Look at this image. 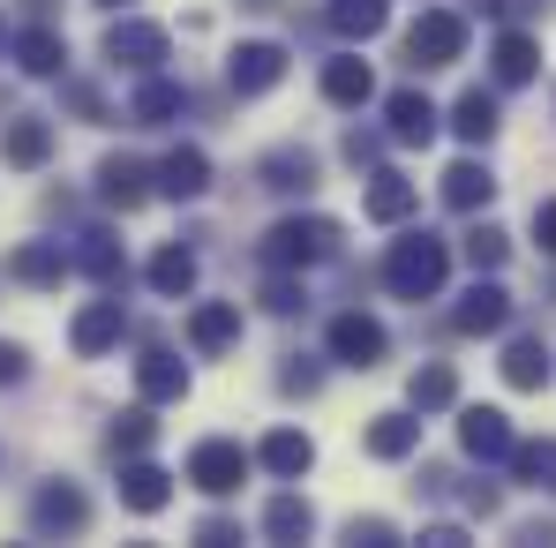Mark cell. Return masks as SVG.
Listing matches in <instances>:
<instances>
[{"mask_svg": "<svg viewBox=\"0 0 556 548\" xmlns=\"http://www.w3.org/2000/svg\"><path fill=\"white\" fill-rule=\"evenodd\" d=\"M444 271H452V248H444L437 233H406V241H391V256H383V285H391L399 301H437V293H444Z\"/></svg>", "mask_w": 556, "mask_h": 548, "instance_id": "cell-1", "label": "cell"}, {"mask_svg": "<svg viewBox=\"0 0 556 548\" xmlns=\"http://www.w3.org/2000/svg\"><path fill=\"white\" fill-rule=\"evenodd\" d=\"M339 248V226L331 218H278L271 233H264V264L271 271H308V264H324Z\"/></svg>", "mask_w": 556, "mask_h": 548, "instance_id": "cell-2", "label": "cell"}, {"mask_svg": "<svg viewBox=\"0 0 556 548\" xmlns=\"http://www.w3.org/2000/svg\"><path fill=\"white\" fill-rule=\"evenodd\" d=\"M174 53V38L159 30V23H143V15H121L113 30H105V61L113 68H136V76H159V61Z\"/></svg>", "mask_w": 556, "mask_h": 548, "instance_id": "cell-3", "label": "cell"}, {"mask_svg": "<svg viewBox=\"0 0 556 548\" xmlns=\"http://www.w3.org/2000/svg\"><path fill=\"white\" fill-rule=\"evenodd\" d=\"M466 53V15H452V8H429L414 30H406V61L414 68H452Z\"/></svg>", "mask_w": 556, "mask_h": 548, "instance_id": "cell-4", "label": "cell"}, {"mask_svg": "<svg viewBox=\"0 0 556 548\" xmlns=\"http://www.w3.org/2000/svg\"><path fill=\"white\" fill-rule=\"evenodd\" d=\"M188 481H195L203 496H233V488L249 481V451H241V444H226V436H211V444H195V451H188Z\"/></svg>", "mask_w": 556, "mask_h": 548, "instance_id": "cell-5", "label": "cell"}, {"mask_svg": "<svg viewBox=\"0 0 556 548\" xmlns=\"http://www.w3.org/2000/svg\"><path fill=\"white\" fill-rule=\"evenodd\" d=\"M278 76H286V46H271V38H256V46H233V61H226V84L241 98L271 91Z\"/></svg>", "mask_w": 556, "mask_h": 548, "instance_id": "cell-6", "label": "cell"}, {"mask_svg": "<svg viewBox=\"0 0 556 548\" xmlns=\"http://www.w3.org/2000/svg\"><path fill=\"white\" fill-rule=\"evenodd\" d=\"M383 346H391V339H383V323H376V316H362V308L331 323V361H346V368H376V361H383Z\"/></svg>", "mask_w": 556, "mask_h": 548, "instance_id": "cell-7", "label": "cell"}, {"mask_svg": "<svg viewBox=\"0 0 556 548\" xmlns=\"http://www.w3.org/2000/svg\"><path fill=\"white\" fill-rule=\"evenodd\" d=\"M504 316H511V293H504L496 278H489V285L473 278V285H466V301L452 308V331H466V339H489V331H504Z\"/></svg>", "mask_w": 556, "mask_h": 548, "instance_id": "cell-8", "label": "cell"}, {"mask_svg": "<svg viewBox=\"0 0 556 548\" xmlns=\"http://www.w3.org/2000/svg\"><path fill=\"white\" fill-rule=\"evenodd\" d=\"M459 451L481 458V466L511 458V421H504L496 406H466V413H459Z\"/></svg>", "mask_w": 556, "mask_h": 548, "instance_id": "cell-9", "label": "cell"}, {"mask_svg": "<svg viewBox=\"0 0 556 548\" xmlns=\"http://www.w3.org/2000/svg\"><path fill=\"white\" fill-rule=\"evenodd\" d=\"M121 331H128V308H121V301H91V308L76 316V331H68V346H76L84 361H98L105 346H121Z\"/></svg>", "mask_w": 556, "mask_h": 548, "instance_id": "cell-10", "label": "cell"}, {"mask_svg": "<svg viewBox=\"0 0 556 548\" xmlns=\"http://www.w3.org/2000/svg\"><path fill=\"white\" fill-rule=\"evenodd\" d=\"M241 339V301H203L195 316H188V346L195 354H226Z\"/></svg>", "mask_w": 556, "mask_h": 548, "instance_id": "cell-11", "label": "cell"}, {"mask_svg": "<svg viewBox=\"0 0 556 548\" xmlns=\"http://www.w3.org/2000/svg\"><path fill=\"white\" fill-rule=\"evenodd\" d=\"M121 504H128V511H143V519H151V511H166V504H174V473H166V466H151V458H136V466L121 473Z\"/></svg>", "mask_w": 556, "mask_h": 548, "instance_id": "cell-12", "label": "cell"}, {"mask_svg": "<svg viewBox=\"0 0 556 548\" xmlns=\"http://www.w3.org/2000/svg\"><path fill=\"white\" fill-rule=\"evenodd\" d=\"M30 519H38L46 534H84V526H91V504H84V496H76L68 481H53V488H38Z\"/></svg>", "mask_w": 556, "mask_h": 548, "instance_id": "cell-13", "label": "cell"}, {"mask_svg": "<svg viewBox=\"0 0 556 548\" xmlns=\"http://www.w3.org/2000/svg\"><path fill=\"white\" fill-rule=\"evenodd\" d=\"M203 188H211V158H203L195 143H181V151L159 166V195H174V203H195Z\"/></svg>", "mask_w": 556, "mask_h": 548, "instance_id": "cell-14", "label": "cell"}, {"mask_svg": "<svg viewBox=\"0 0 556 548\" xmlns=\"http://www.w3.org/2000/svg\"><path fill=\"white\" fill-rule=\"evenodd\" d=\"M0 158H8V166H23V174H30V166H46V158H53V128H46V120H8Z\"/></svg>", "mask_w": 556, "mask_h": 548, "instance_id": "cell-15", "label": "cell"}, {"mask_svg": "<svg viewBox=\"0 0 556 548\" xmlns=\"http://www.w3.org/2000/svg\"><path fill=\"white\" fill-rule=\"evenodd\" d=\"M98 195H105L113 211H136V203L151 195V174H143L136 158H105V166H98Z\"/></svg>", "mask_w": 556, "mask_h": 548, "instance_id": "cell-16", "label": "cell"}, {"mask_svg": "<svg viewBox=\"0 0 556 548\" xmlns=\"http://www.w3.org/2000/svg\"><path fill=\"white\" fill-rule=\"evenodd\" d=\"M181 105H188V91H181V84H166V76H151L143 91L128 98V120H136V128H166V120H174Z\"/></svg>", "mask_w": 556, "mask_h": 548, "instance_id": "cell-17", "label": "cell"}, {"mask_svg": "<svg viewBox=\"0 0 556 548\" xmlns=\"http://www.w3.org/2000/svg\"><path fill=\"white\" fill-rule=\"evenodd\" d=\"M136 391L151 398V406H166V398H188V368L174 354H143L136 361Z\"/></svg>", "mask_w": 556, "mask_h": 548, "instance_id": "cell-18", "label": "cell"}, {"mask_svg": "<svg viewBox=\"0 0 556 548\" xmlns=\"http://www.w3.org/2000/svg\"><path fill=\"white\" fill-rule=\"evenodd\" d=\"M383 113H391V136H399V143H429V136H437V105L421 91H391Z\"/></svg>", "mask_w": 556, "mask_h": 548, "instance_id": "cell-19", "label": "cell"}, {"mask_svg": "<svg viewBox=\"0 0 556 548\" xmlns=\"http://www.w3.org/2000/svg\"><path fill=\"white\" fill-rule=\"evenodd\" d=\"M264 466H271L278 481H293V473H308V466H316V444H308V436H301V429H271V436H264Z\"/></svg>", "mask_w": 556, "mask_h": 548, "instance_id": "cell-20", "label": "cell"}, {"mask_svg": "<svg viewBox=\"0 0 556 548\" xmlns=\"http://www.w3.org/2000/svg\"><path fill=\"white\" fill-rule=\"evenodd\" d=\"M324 98H331V105H369V98H376L369 61H354V53H346V61H331V68H324Z\"/></svg>", "mask_w": 556, "mask_h": 548, "instance_id": "cell-21", "label": "cell"}, {"mask_svg": "<svg viewBox=\"0 0 556 548\" xmlns=\"http://www.w3.org/2000/svg\"><path fill=\"white\" fill-rule=\"evenodd\" d=\"M362 444H369V458H406L421 444V421H414V413H376Z\"/></svg>", "mask_w": 556, "mask_h": 548, "instance_id": "cell-22", "label": "cell"}, {"mask_svg": "<svg viewBox=\"0 0 556 548\" xmlns=\"http://www.w3.org/2000/svg\"><path fill=\"white\" fill-rule=\"evenodd\" d=\"M414 195H421V188L406 181V174H391V166H383V174L369 181V218H376V226H399V218L414 211Z\"/></svg>", "mask_w": 556, "mask_h": 548, "instance_id": "cell-23", "label": "cell"}, {"mask_svg": "<svg viewBox=\"0 0 556 548\" xmlns=\"http://www.w3.org/2000/svg\"><path fill=\"white\" fill-rule=\"evenodd\" d=\"M504 383H511V391H542V383H549V346H542V339H511Z\"/></svg>", "mask_w": 556, "mask_h": 548, "instance_id": "cell-24", "label": "cell"}, {"mask_svg": "<svg viewBox=\"0 0 556 548\" xmlns=\"http://www.w3.org/2000/svg\"><path fill=\"white\" fill-rule=\"evenodd\" d=\"M61 61H68L61 30H23V38H15V68H23V76H61Z\"/></svg>", "mask_w": 556, "mask_h": 548, "instance_id": "cell-25", "label": "cell"}, {"mask_svg": "<svg viewBox=\"0 0 556 548\" xmlns=\"http://www.w3.org/2000/svg\"><path fill=\"white\" fill-rule=\"evenodd\" d=\"M534 68H542V46L527 30H504L496 38V84H534Z\"/></svg>", "mask_w": 556, "mask_h": 548, "instance_id": "cell-26", "label": "cell"}, {"mask_svg": "<svg viewBox=\"0 0 556 548\" xmlns=\"http://www.w3.org/2000/svg\"><path fill=\"white\" fill-rule=\"evenodd\" d=\"M489 195H496V181H489V166H473V158H459V166L444 174V203H452V211H481Z\"/></svg>", "mask_w": 556, "mask_h": 548, "instance_id": "cell-27", "label": "cell"}, {"mask_svg": "<svg viewBox=\"0 0 556 548\" xmlns=\"http://www.w3.org/2000/svg\"><path fill=\"white\" fill-rule=\"evenodd\" d=\"M383 23H391L383 0H331V30H339V38H376Z\"/></svg>", "mask_w": 556, "mask_h": 548, "instance_id": "cell-28", "label": "cell"}, {"mask_svg": "<svg viewBox=\"0 0 556 548\" xmlns=\"http://www.w3.org/2000/svg\"><path fill=\"white\" fill-rule=\"evenodd\" d=\"M308 526H316V511H308L301 496H271V504H264V534H271V541H308Z\"/></svg>", "mask_w": 556, "mask_h": 548, "instance_id": "cell-29", "label": "cell"}, {"mask_svg": "<svg viewBox=\"0 0 556 548\" xmlns=\"http://www.w3.org/2000/svg\"><path fill=\"white\" fill-rule=\"evenodd\" d=\"M406 398H414V413H444V406L459 398V375H452V368H414Z\"/></svg>", "mask_w": 556, "mask_h": 548, "instance_id": "cell-30", "label": "cell"}, {"mask_svg": "<svg viewBox=\"0 0 556 548\" xmlns=\"http://www.w3.org/2000/svg\"><path fill=\"white\" fill-rule=\"evenodd\" d=\"M8 271L23 278V285H61L68 278V256L61 248H46V241H30V248H15V264Z\"/></svg>", "mask_w": 556, "mask_h": 548, "instance_id": "cell-31", "label": "cell"}, {"mask_svg": "<svg viewBox=\"0 0 556 548\" xmlns=\"http://www.w3.org/2000/svg\"><path fill=\"white\" fill-rule=\"evenodd\" d=\"M452 128H459V143H489V136H496V98L466 91L459 105H452Z\"/></svg>", "mask_w": 556, "mask_h": 548, "instance_id": "cell-32", "label": "cell"}, {"mask_svg": "<svg viewBox=\"0 0 556 548\" xmlns=\"http://www.w3.org/2000/svg\"><path fill=\"white\" fill-rule=\"evenodd\" d=\"M316 181V158L308 151H271L264 158V188H278V195H293V188H308Z\"/></svg>", "mask_w": 556, "mask_h": 548, "instance_id": "cell-33", "label": "cell"}, {"mask_svg": "<svg viewBox=\"0 0 556 548\" xmlns=\"http://www.w3.org/2000/svg\"><path fill=\"white\" fill-rule=\"evenodd\" d=\"M151 285H159V293H188V285H195V256H188V248H159V256H151Z\"/></svg>", "mask_w": 556, "mask_h": 548, "instance_id": "cell-34", "label": "cell"}, {"mask_svg": "<svg viewBox=\"0 0 556 548\" xmlns=\"http://www.w3.org/2000/svg\"><path fill=\"white\" fill-rule=\"evenodd\" d=\"M151 436H159V421H151L143 406H128V413L113 421V451H128V458H143V451H151Z\"/></svg>", "mask_w": 556, "mask_h": 548, "instance_id": "cell-35", "label": "cell"}, {"mask_svg": "<svg viewBox=\"0 0 556 548\" xmlns=\"http://www.w3.org/2000/svg\"><path fill=\"white\" fill-rule=\"evenodd\" d=\"M76 264L98 278V285H121V248L105 241V233H84V248H76Z\"/></svg>", "mask_w": 556, "mask_h": 548, "instance_id": "cell-36", "label": "cell"}, {"mask_svg": "<svg viewBox=\"0 0 556 548\" xmlns=\"http://www.w3.org/2000/svg\"><path fill=\"white\" fill-rule=\"evenodd\" d=\"M511 466H519V481L556 488V444H511Z\"/></svg>", "mask_w": 556, "mask_h": 548, "instance_id": "cell-37", "label": "cell"}, {"mask_svg": "<svg viewBox=\"0 0 556 548\" xmlns=\"http://www.w3.org/2000/svg\"><path fill=\"white\" fill-rule=\"evenodd\" d=\"M504 256H511V241H504L496 226H473V233H466V264H473V271H504Z\"/></svg>", "mask_w": 556, "mask_h": 548, "instance_id": "cell-38", "label": "cell"}, {"mask_svg": "<svg viewBox=\"0 0 556 548\" xmlns=\"http://www.w3.org/2000/svg\"><path fill=\"white\" fill-rule=\"evenodd\" d=\"M301 301H308V293H301V285H293V278H286V271H278L271 285H264V308H271V316H293Z\"/></svg>", "mask_w": 556, "mask_h": 548, "instance_id": "cell-39", "label": "cell"}, {"mask_svg": "<svg viewBox=\"0 0 556 548\" xmlns=\"http://www.w3.org/2000/svg\"><path fill=\"white\" fill-rule=\"evenodd\" d=\"M534 241H542V256H556V203H534Z\"/></svg>", "mask_w": 556, "mask_h": 548, "instance_id": "cell-40", "label": "cell"}, {"mask_svg": "<svg viewBox=\"0 0 556 548\" xmlns=\"http://www.w3.org/2000/svg\"><path fill=\"white\" fill-rule=\"evenodd\" d=\"M346 534H354V541H369V548H391V526H383V519H354Z\"/></svg>", "mask_w": 556, "mask_h": 548, "instance_id": "cell-41", "label": "cell"}, {"mask_svg": "<svg viewBox=\"0 0 556 548\" xmlns=\"http://www.w3.org/2000/svg\"><path fill=\"white\" fill-rule=\"evenodd\" d=\"M376 151H383V136H362V128H354V136H346V158H354V166H369Z\"/></svg>", "mask_w": 556, "mask_h": 548, "instance_id": "cell-42", "label": "cell"}, {"mask_svg": "<svg viewBox=\"0 0 556 548\" xmlns=\"http://www.w3.org/2000/svg\"><path fill=\"white\" fill-rule=\"evenodd\" d=\"M421 541H429V548H459L466 534H459V526H421Z\"/></svg>", "mask_w": 556, "mask_h": 548, "instance_id": "cell-43", "label": "cell"}, {"mask_svg": "<svg viewBox=\"0 0 556 548\" xmlns=\"http://www.w3.org/2000/svg\"><path fill=\"white\" fill-rule=\"evenodd\" d=\"M23 375V346H0V383H15Z\"/></svg>", "mask_w": 556, "mask_h": 548, "instance_id": "cell-44", "label": "cell"}]
</instances>
